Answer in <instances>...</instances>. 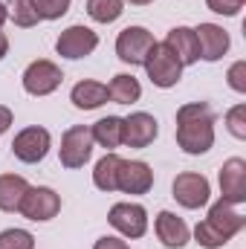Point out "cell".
<instances>
[{
    "label": "cell",
    "instance_id": "6da1fadb",
    "mask_svg": "<svg viewBox=\"0 0 246 249\" xmlns=\"http://www.w3.org/2000/svg\"><path fill=\"white\" fill-rule=\"evenodd\" d=\"M177 145L191 157L214 145V113L206 102H191L177 110Z\"/></svg>",
    "mask_w": 246,
    "mask_h": 249
},
{
    "label": "cell",
    "instance_id": "7a4b0ae2",
    "mask_svg": "<svg viewBox=\"0 0 246 249\" xmlns=\"http://www.w3.org/2000/svg\"><path fill=\"white\" fill-rule=\"evenodd\" d=\"M244 223H246V217L232 206V203L217 200V203L209 209V217H206L203 223L194 226V238H197L200 247L220 249V247H226V244L244 229Z\"/></svg>",
    "mask_w": 246,
    "mask_h": 249
},
{
    "label": "cell",
    "instance_id": "3957f363",
    "mask_svg": "<svg viewBox=\"0 0 246 249\" xmlns=\"http://www.w3.org/2000/svg\"><path fill=\"white\" fill-rule=\"evenodd\" d=\"M142 67H145L151 84H154V87H162V90L174 87V84L183 78V64H180V58H177L165 44H154V50L148 53V58H145Z\"/></svg>",
    "mask_w": 246,
    "mask_h": 249
},
{
    "label": "cell",
    "instance_id": "277c9868",
    "mask_svg": "<svg viewBox=\"0 0 246 249\" xmlns=\"http://www.w3.org/2000/svg\"><path fill=\"white\" fill-rule=\"evenodd\" d=\"M93 133H90V127L87 124H72V127H67L61 136V148H58V154H61V165L64 168H81L87 160H90V154H93Z\"/></svg>",
    "mask_w": 246,
    "mask_h": 249
},
{
    "label": "cell",
    "instance_id": "5b68a950",
    "mask_svg": "<svg viewBox=\"0 0 246 249\" xmlns=\"http://www.w3.org/2000/svg\"><path fill=\"white\" fill-rule=\"evenodd\" d=\"M64 72L55 61H47V58H38L23 70V90L29 96H50L61 87Z\"/></svg>",
    "mask_w": 246,
    "mask_h": 249
},
{
    "label": "cell",
    "instance_id": "8992f818",
    "mask_svg": "<svg viewBox=\"0 0 246 249\" xmlns=\"http://www.w3.org/2000/svg\"><path fill=\"white\" fill-rule=\"evenodd\" d=\"M154 44L157 41H154V35L145 26H127L116 38V55L124 64H130V67H142L148 53L154 50Z\"/></svg>",
    "mask_w": 246,
    "mask_h": 249
},
{
    "label": "cell",
    "instance_id": "52a82bcc",
    "mask_svg": "<svg viewBox=\"0 0 246 249\" xmlns=\"http://www.w3.org/2000/svg\"><path fill=\"white\" fill-rule=\"evenodd\" d=\"M26 220H53L58 212H61V197L47 186H29V191L23 194L20 200V209H18Z\"/></svg>",
    "mask_w": 246,
    "mask_h": 249
},
{
    "label": "cell",
    "instance_id": "ba28073f",
    "mask_svg": "<svg viewBox=\"0 0 246 249\" xmlns=\"http://www.w3.org/2000/svg\"><path fill=\"white\" fill-rule=\"evenodd\" d=\"M50 142H53V139H50V130H47V127L32 124V127H23V130L15 136L12 151H15V157H18L20 162L35 165V162H41V160L47 157Z\"/></svg>",
    "mask_w": 246,
    "mask_h": 249
},
{
    "label": "cell",
    "instance_id": "9c48e42d",
    "mask_svg": "<svg viewBox=\"0 0 246 249\" xmlns=\"http://www.w3.org/2000/svg\"><path fill=\"white\" fill-rule=\"evenodd\" d=\"M96 47H99V35H96L90 26H81V23L64 29L61 35H58V41H55L58 55H61V58H72V61L90 55Z\"/></svg>",
    "mask_w": 246,
    "mask_h": 249
},
{
    "label": "cell",
    "instance_id": "30bf717a",
    "mask_svg": "<svg viewBox=\"0 0 246 249\" xmlns=\"http://www.w3.org/2000/svg\"><path fill=\"white\" fill-rule=\"evenodd\" d=\"M110 226L124 238H142L148 232V212L139 203H116L107 214Z\"/></svg>",
    "mask_w": 246,
    "mask_h": 249
},
{
    "label": "cell",
    "instance_id": "8fae6325",
    "mask_svg": "<svg viewBox=\"0 0 246 249\" xmlns=\"http://www.w3.org/2000/svg\"><path fill=\"white\" fill-rule=\"evenodd\" d=\"M171 191H174V200H177L180 206H185V209H200V206H206L209 197H211L209 180H206L203 174H197V171H183V174H177Z\"/></svg>",
    "mask_w": 246,
    "mask_h": 249
},
{
    "label": "cell",
    "instance_id": "7c38bea8",
    "mask_svg": "<svg viewBox=\"0 0 246 249\" xmlns=\"http://www.w3.org/2000/svg\"><path fill=\"white\" fill-rule=\"evenodd\" d=\"M116 188L124 194H148L154 188V171L142 160H122L119 174H116Z\"/></svg>",
    "mask_w": 246,
    "mask_h": 249
},
{
    "label": "cell",
    "instance_id": "4fadbf2b",
    "mask_svg": "<svg viewBox=\"0 0 246 249\" xmlns=\"http://www.w3.org/2000/svg\"><path fill=\"white\" fill-rule=\"evenodd\" d=\"M220 200L232 203V206H241L246 203V160L241 157H232L223 162L220 168Z\"/></svg>",
    "mask_w": 246,
    "mask_h": 249
},
{
    "label": "cell",
    "instance_id": "5bb4252c",
    "mask_svg": "<svg viewBox=\"0 0 246 249\" xmlns=\"http://www.w3.org/2000/svg\"><path fill=\"white\" fill-rule=\"evenodd\" d=\"M159 133V124L151 113H130L122 119V145L127 148H148Z\"/></svg>",
    "mask_w": 246,
    "mask_h": 249
},
{
    "label": "cell",
    "instance_id": "9a60e30c",
    "mask_svg": "<svg viewBox=\"0 0 246 249\" xmlns=\"http://www.w3.org/2000/svg\"><path fill=\"white\" fill-rule=\"evenodd\" d=\"M197 35V50L203 61H220L229 53V32L217 23H200L194 29Z\"/></svg>",
    "mask_w": 246,
    "mask_h": 249
},
{
    "label": "cell",
    "instance_id": "2e32d148",
    "mask_svg": "<svg viewBox=\"0 0 246 249\" xmlns=\"http://www.w3.org/2000/svg\"><path fill=\"white\" fill-rule=\"evenodd\" d=\"M154 226H157V238L162 241V247H168V249H183L191 241V229L185 226L183 217H177L174 212H159Z\"/></svg>",
    "mask_w": 246,
    "mask_h": 249
},
{
    "label": "cell",
    "instance_id": "e0dca14e",
    "mask_svg": "<svg viewBox=\"0 0 246 249\" xmlns=\"http://www.w3.org/2000/svg\"><path fill=\"white\" fill-rule=\"evenodd\" d=\"M177 58L183 67L188 64H197L200 61V50H197V35H194V29H188V26H174L168 35H165V41H162Z\"/></svg>",
    "mask_w": 246,
    "mask_h": 249
},
{
    "label": "cell",
    "instance_id": "ac0fdd59",
    "mask_svg": "<svg viewBox=\"0 0 246 249\" xmlns=\"http://www.w3.org/2000/svg\"><path fill=\"white\" fill-rule=\"evenodd\" d=\"M110 96H107V84H99V81H78L75 87H72V93H70V102L78 107V110H96V107H102L105 102H107Z\"/></svg>",
    "mask_w": 246,
    "mask_h": 249
},
{
    "label": "cell",
    "instance_id": "d6986e66",
    "mask_svg": "<svg viewBox=\"0 0 246 249\" xmlns=\"http://www.w3.org/2000/svg\"><path fill=\"white\" fill-rule=\"evenodd\" d=\"M29 183L20 174H0V212H18Z\"/></svg>",
    "mask_w": 246,
    "mask_h": 249
},
{
    "label": "cell",
    "instance_id": "ffe728a7",
    "mask_svg": "<svg viewBox=\"0 0 246 249\" xmlns=\"http://www.w3.org/2000/svg\"><path fill=\"white\" fill-rule=\"evenodd\" d=\"M107 96H110V102H116V105H133V102H139V96H142V84H139L133 75L119 72V75H113V81L107 84Z\"/></svg>",
    "mask_w": 246,
    "mask_h": 249
},
{
    "label": "cell",
    "instance_id": "44dd1931",
    "mask_svg": "<svg viewBox=\"0 0 246 249\" xmlns=\"http://www.w3.org/2000/svg\"><path fill=\"white\" fill-rule=\"evenodd\" d=\"M90 133H93V142H99L102 148L113 151V148L122 145V119L119 116H105V119H99L90 127Z\"/></svg>",
    "mask_w": 246,
    "mask_h": 249
},
{
    "label": "cell",
    "instance_id": "7402d4cb",
    "mask_svg": "<svg viewBox=\"0 0 246 249\" xmlns=\"http://www.w3.org/2000/svg\"><path fill=\"white\" fill-rule=\"evenodd\" d=\"M119 165H122V157L119 154H105L99 162H96V171H93V183L96 188H102V191H116V174H119Z\"/></svg>",
    "mask_w": 246,
    "mask_h": 249
},
{
    "label": "cell",
    "instance_id": "603a6c76",
    "mask_svg": "<svg viewBox=\"0 0 246 249\" xmlns=\"http://www.w3.org/2000/svg\"><path fill=\"white\" fill-rule=\"evenodd\" d=\"M124 12V0H87V15L96 23H113Z\"/></svg>",
    "mask_w": 246,
    "mask_h": 249
},
{
    "label": "cell",
    "instance_id": "cb8c5ba5",
    "mask_svg": "<svg viewBox=\"0 0 246 249\" xmlns=\"http://www.w3.org/2000/svg\"><path fill=\"white\" fill-rule=\"evenodd\" d=\"M6 12L15 20V26H23V29L35 26L41 20L38 12H35V6H32V0H6Z\"/></svg>",
    "mask_w": 246,
    "mask_h": 249
},
{
    "label": "cell",
    "instance_id": "d4e9b609",
    "mask_svg": "<svg viewBox=\"0 0 246 249\" xmlns=\"http://www.w3.org/2000/svg\"><path fill=\"white\" fill-rule=\"evenodd\" d=\"M0 249H35V238L26 229H6L0 232Z\"/></svg>",
    "mask_w": 246,
    "mask_h": 249
},
{
    "label": "cell",
    "instance_id": "484cf974",
    "mask_svg": "<svg viewBox=\"0 0 246 249\" xmlns=\"http://www.w3.org/2000/svg\"><path fill=\"white\" fill-rule=\"evenodd\" d=\"M41 20H58L70 12V0H32Z\"/></svg>",
    "mask_w": 246,
    "mask_h": 249
},
{
    "label": "cell",
    "instance_id": "4316f807",
    "mask_svg": "<svg viewBox=\"0 0 246 249\" xmlns=\"http://www.w3.org/2000/svg\"><path fill=\"white\" fill-rule=\"evenodd\" d=\"M226 127L232 136L246 139V105H235L229 113H226Z\"/></svg>",
    "mask_w": 246,
    "mask_h": 249
},
{
    "label": "cell",
    "instance_id": "83f0119b",
    "mask_svg": "<svg viewBox=\"0 0 246 249\" xmlns=\"http://www.w3.org/2000/svg\"><path fill=\"white\" fill-rule=\"evenodd\" d=\"M246 0H206V6L211 9V12H217V15H226V18H232V15H238L241 9H244Z\"/></svg>",
    "mask_w": 246,
    "mask_h": 249
},
{
    "label": "cell",
    "instance_id": "f1b7e54d",
    "mask_svg": "<svg viewBox=\"0 0 246 249\" xmlns=\"http://www.w3.org/2000/svg\"><path fill=\"white\" fill-rule=\"evenodd\" d=\"M229 87L238 90V93H246V61H235L229 67Z\"/></svg>",
    "mask_w": 246,
    "mask_h": 249
},
{
    "label": "cell",
    "instance_id": "f546056e",
    "mask_svg": "<svg viewBox=\"0 0 246 249\" xmlns=\"http://www.w3.org/2000/svg\"><path fill=\"white\" fill-rule=\"evenodd\" d=\"M93 249H130V247L124 244L122 238H113V235H105V238H99V241L93 244Z\"/></svg>",
    "mask_w": 246,
    "mask_h": 249
},
{
    "label": "cell",
    "instance_id": "4dcf8cb0",
    "mask_svg": "<svg viewBox=\"0 0 246 249\" xmlns=\"http://www.w3.org/2000/svg\"><path fill=\"white\" fill-rule=\"evenodd\" d=\"M9 127H12V110H9L6 105H0V136H3Z\"/></svg>",
    "mask_w": 246,
    "mask_h": 249
},
{
    "label": "cell",
    "instance_id": "1f68e13d",
    "mask_svg": "<svg viewBox=\"0 0 246 249\" xmlns=\"http://www.w3.org/2000/svg\"><path fill=\"white\" fill-rule=\"evenodd\" d=\"M6 53H9V38H6V32L0 29V61L6 58Z\"/></svg>",
    "mask_w": 246,
    "mask_h": 249
},
{
    "label": "cell",
    "instance_id": "d6a6232c",
    "mask_svg": "<svg viewBox=\"0 0 246 249\" xmlns=\"http://www.w3.org/2000/svg\"><path fill=\"white\" fill-rule=\"evenodd\" d=\"M9 20V12H6V3H0V26Z\"/></svg>",
    "mask_w": 246,
    "mask_h": 249
},
{
    "label": "cell",
    "instance_id": "836d02e7",
    "mask_svg": "<svg viewBox=\"0 0 246 249\" xmlns=\"http://www.w3.org/2000/svg\"><path fill=\"white\" fill-rule=\"evenodd\" d=\"M127 3H133V6H148V3H154V0H127Z\"/></svg>",
    "mask_w": 246,
    "mask_h": 249
}]
</instances>
